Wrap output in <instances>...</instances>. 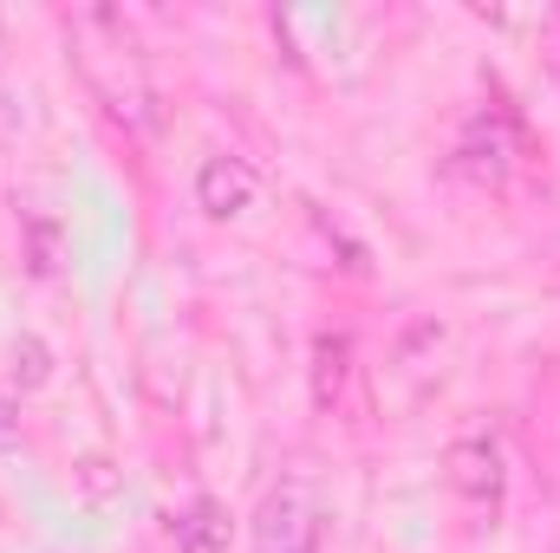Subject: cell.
<instances>
[{"label":"cell","mask_w":560,"mask_h":553,"mask_svg":"<svg viewBox=\"0 0 560 553\" xmlns=\"http://www.w3.org/2000/svg\"><path fill=\"white\" fill-rule=\"evenodd\" d=\"M255 189H261V176H255V163H248V156H209V163H202V176H196V202H202L215 222H229V215L255 209Z\"/></svg>","instance_id":"3957f363"},{"label":"cell","mask_w":560,"mask_h":553,"mask_svg":"<svg viewBox=\"0 0 560 553\" xmlns=\"http://www.w3.org/2000/svg\"><path fill=\"white\" fill-rule=\"evenodd\" d=\"M443 475H450V489H456L476 515H495V508H502V449H495L489 436H463V443H450Z\"/></svg>","instance_id":"7a4b0ae2"},{"label":"cell","mask_w":560,"mask_h":553,"mask_svg":"<svg viewBox=\"0 0 560 553\" xmlns=\"http://www.w3.org/2000/svg\"><path fill=\"white\" fill-rule=\"evenodd\" d=\"M222 548H229V515L215 502H196L176 521V553H222Z\"/></svg>","instance_id":"277c9868"},{"label":"cell","mask_w":560,"mask_h":553,"mask_svg":"<svg viewBox=\"0 0 560 553\" xmlns=\"http://www.w3.org/2000/svg\"><path fill=\"white\" fill-rule=\"evenodd\" d=\"M319 534H326L319 495H313L306 482H280V489L261 495V508H255L248 548L255 553H319Z\"/></svg>","instance_id":"6da1fadb"},{"label":"cell","mask_w":560,"mask_h":553,"mask_svg":"<svg viewBox=\"0 0 560 553\" xmlns=\"http://www.w3.org/2000/svg\"><path fill=\"white\" fill-rule=\"evenodd\" d=\"M346 358H352L346 339H319V372H313V398H319V404L339 398V385H346Z\"/></svg>","instance_id":"5b68a950"}]
</instances>
